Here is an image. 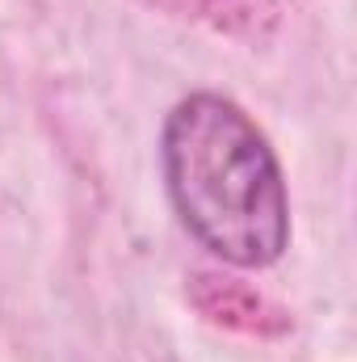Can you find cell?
<instances>
[{
    "instance_id": "obj_1",
    "label": "cell",
    "mask_w": 357,
    "mask_h": 362,
    "mask_svg": "<svg viewBox=\"0 0 357 362\" xmlns=\"http://www.w3.org/2000/svg\"><path fill=\"white\" fill-rule=\"evenodd\" d=\"M164 185L189 236L240 270H265L290 245V198L257 122L219 93H193L164 122Z\"/></svg>"
},
{
    "instance_id": "obj_2",
    "label": "cell",
    "mask_w": 357,
    "mask_h": 362,
    "mask_svg": "<svg viewBox=\"0 0 357 362\" xmlns=\"http://www.w3.org/2000/svg\"><path fill=\"white\" fill-rule=\"evenodd\" d=\"M193 303L206 320L214 325H227V329H240V333H257V337H273L286 329V316L265 303L257 291H248L244 282H231V278H219V274H198L193 282Z\"/></svg>"
},
{
    "instance_id": "obj_3",
    "label": "cell",
    "mask_w": 357,
    "mask_h": 362,
    "mask_svg": "<svg viewBox=\"0 0 357 362\" xmlns=\"http://www.w3.org/2000/svg\"><path fill=\"white\" fill-rule=\"evenodd\" d=\"M156 4L177 13V17L210 25L214 34L253 42V47L265 42L269 34L277 30V21H282L277 0H156Z\"/></svg>"
}]
</instances>
